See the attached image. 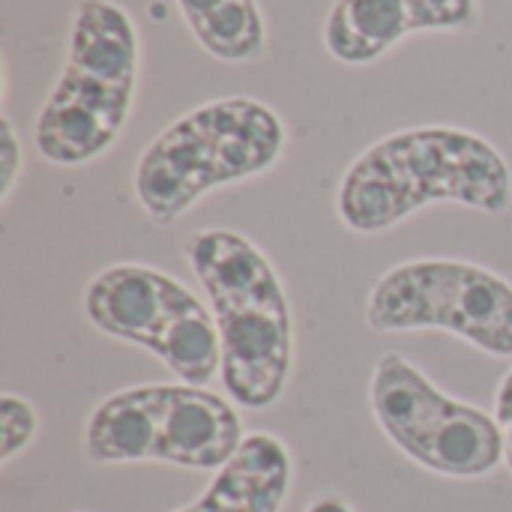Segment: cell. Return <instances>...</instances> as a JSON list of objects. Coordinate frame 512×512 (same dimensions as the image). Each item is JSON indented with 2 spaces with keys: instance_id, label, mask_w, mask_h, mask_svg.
<instances>
[{
  "instance_id": "obj_6",
  "label": "cell",
  "mask_w": 512,
  "mask_h": 512,
  "mask_svg": "<svg viewBox=\"0 0 512 512\" xmlns=\"http://www.w3.org/2000/svg\"><path fill=\"white\" fill-rule=\"evenodd\" d=\"M84 315L99 333L156 354L180 384L204 387L222 366L213 309L156 267L102 270L84 291Z\"/></svg>"
},
{
  "instance_id": "obj_5",
  "label": "cell",
  "mask_w": 512,
  "mask_h": 512,
  "mask_svg": "<svg viewBox=\"0 0 512 512\" xmlns=\"http://www.w3.org/2000/svg\"><path fill=\"white\" fill-rule=\"evenodd\" d=\"M234 405L192 384H150L108 396L84 429V453L96 465L165 462L219 471L243 447Z\"/></svg>"
},
{
  "instance_id": "obj_7",
  "label": "cell",
  "mask_w": 512,
  "mask_h": 512,
  "mask_svg": "<svg viewBox=\"0 0 512 512\" xmlns=\"http://www.w3.org/2000/svg\"><path fill=\"white\" fill-rule=\"evenodd\" d=\"M366 324L375 333L447 330L492 357H512V285L471 261H405L372 285Z\"/></svg>"
},
{
  "instance_id": "obj_3",
  "label": "cell",
  "mask_w": 512,
  "mask_h": 512,
  "mask_svg": "<svg viewBox=\"0 0 512 512\" xmlns=\"http://www.w3.org/2000/svg\"><path fill=\"white\" fill-rule=\"evenodd\" d=\"M288 132L282 117L252 99L204 102L159 132L135 165V195L156 225H174L207 192L270 171Z\"/></svg>"
},
{
  "instance_id": "obj_8",
  "label": "cell",
  "mask_w": 512,
  "mask_h": 512,
  "mask_svg": "<svg viewBox=\"0 0 512 512\" xmlns=\"http://www.w3.org/2000/svg\"><path fill=\"white\" fill-rule=\"evenodd\" d=\"M369 402L381 432L426 471L477 480L504 462L495 417L441 393L402 354L378 357Z\"/></svg>"
},
{
  "instance_id": "obj_4",
  "label": "cell",
  "mask_w": 512,
  "mask_h": 512,
  "mask_svg": "<svg viewBox=\"0 0 512 512\" xmlns=\"http://www.w3.org/2000/svg\"><path fill=\"white\" fill-rule=\"evenodd\" d=\"M135 21L114 0H81L63 72L39 108L33 141L51 165L75 168L102 156L123 132L138 84Z\"/></svg>"
},
{
  "instance_id": "obj_12",
  "label": "cell",
  "mask_w": 512,
  "mask_h": 512,
  "mask_svg": "<svg viewBox=\"0 0 512 512\" xmlns=\"http://www.w3.org/2000/svg\"><path fill=\"white\" fill-rule=\"evenodd\" d=\"M39 420L27 399L0 396V465H9L18 453H24L36 438Z\"/></svg>"
},
{
  "instance_id": "obj_9",
  "label": "cell",
  "mask_w": 512,
  "mask_h": 512,
  "mask_svg": "<svg viewBox=\"0 0 512 512\" xmlns=\"http://www.w3.org/2000/svg\"><path fill=\"white\" fill-rule=\"evenodd\" d=\"M477 18V0H336L324 24V45L336 60L363 66L411 33L468 30Z\"/></svg>"
},
{
  "instance_id": "obj_13",
  "label": "cell",
  "mask_w": 512,
  "mask_h": 512,
  "mask_svg": "<svg viewBox=\"0 0 512 512\" xmlns=\"http://www.w3.org/2000/svg\"><path fill=\"white\" fill-rule=\"evenodd\" d=\"M24 168V153L18 144V135L9 123V117L0 120V198L6 201L18 183V174Z\"/></svg>"
},
{
  "instance_id": "obj_2",
  "label": "cell",
  "mask_w": 512,
  "mask_h": 512,
  "mask_svg": "<svg viewBox=\"0 0 512 512\" xmlns=\"http://www.w3.org/2000/svg\"><path fill=\"white\" fill-rule=\"evenodd\" d=\"M186 258L216 318L225 393L249 411L276 405L294 366V321L270 258L228 228L198 231Z\"/></svg>"
},
{
  "instance_id": "obj_10",
  "label": "cell",
  "mask_w": 512,
  "mask_h": 512,
  "mask_svg": "<svg viewBox=\"0 0 512 512\" xmlns=\"http://www.w3.org/2000/svg\"><path fill=\"white\" fill-rule=\"evenodd\" d=\"M291 489L288 447L267 435H246L234 459L216 471L207 492L174 512H279Z\"/></svg>"
},
{
  "instance_id": "obj_14",
  "label": "cell",
  "mask_w": 512,
  "mask_h": 512,
  "mask_svg": "<svg viewBox=\"0 0 512 512\" xmlns=\"http://www.w3.org/2000/svg\"><path fill=\"white\" fill-rule=\"evenodd\" d=\"M495 423H498L501 441H504V462L512 471V369L504 375L498 396H495Z\"/></svg>"
},
{
  "instance_id": "obj_1",
  "label": "cell",
  "mask_w": 512,
  "mask_h": 512,
  "mask_svg": "<svg viewBox=\"0 0 512 512\" xmlns=\"http://www.w3.org/2000/svg\"><path fill=\"white\" fill-rule=\"evenodd\" d=\"M438 201L489 216L507 213L510 162L492 141L468 129L420 126L393 132L348 165L336 210L351 231L378 234Z\"/></svg>"
},
{
  "instance_id": "obj_11",
  "label": "cell",
  "mask_w": 512,
  "mask_h": 512,
  "mask_svg": "<svg viewBox=\"0 0 512 512\" xmlns=\"http://www.w3.org/2000/svg\"><path fill=\"white\" fill-rule=\"evenodd\" d=\"M201 48L225 63H249L267 51L258 0H177Z\"/></svg>"
},
{
  "instance_id": "obj_15",
  "label": "cell",
  "mask_w": 512,
  "mask_h": 512,
  "mask_svg": "<svg viewBox=\"0 0 512 512\" xmlns=\"http://www.w3.org/2000/svg\"><path fill=\"white\" fill-rule=\"evenodd\" d=\"M306 512H354L342 498H336V495H324V498H318L312 507Z\"/></svg>"
}]
</instances>
